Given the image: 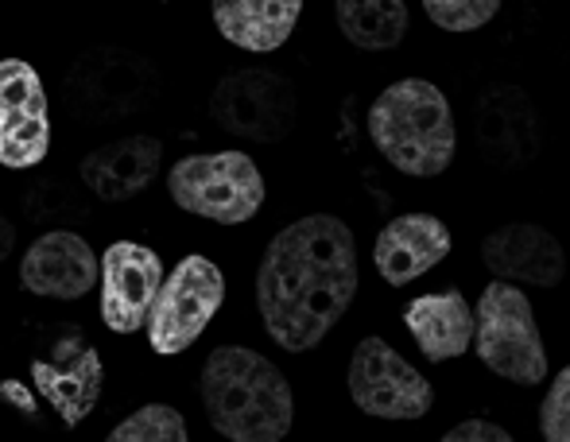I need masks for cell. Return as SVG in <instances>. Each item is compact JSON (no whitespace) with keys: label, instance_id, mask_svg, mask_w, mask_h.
I'll use <instances>...</instances> for the list:
<instances>
[{"label":"cell","instance_id":"obj_16","mask_svg":"<svg viewBox=\"0 0 570 442\" xmlns=\"http://www.w3.org/2000/svg\"><path fill=\"white\" fill-rule=\"evenodd\" d=\"M159 164H164V144L148 132H136L94 148L78 171L86 190H94L101 203H128L148 190V183L159 175Z\"/></svg>","mask_w":570,"mask_h":442},{"label":"cell","instance_id":"obj_17","mask_svg":"<svg viewBox=\"0 0 570 442\" xmlns=\"http://www.w3.org/2000/svg\"><path fill=\"white\" fill-rule=\"evenodd\" d=\"M31 384H36L39 400L47 407H55L67 428L86 423V415L98 407L101 384H106V365H101V353L82 345L67 365H55V361L36 357L31 361Z\"/></svg>","mask_w":570,"mask_h":442},{"label":"cell","instance_id":"obj_3","mask_svg":"<svg viewBox=\"0 0 570 442\" xmlns=\"http://www.w3.org/2000/svg\"><path fill=\"white\" fill-rule=\"evenodd\" d=\"M368 140L396 171L435 179L451 167L458 148L451 101L423 78L392 82L368 109Z\"/></svg>","mask_w":570,"mask_h":442},{"label":"cell","instance_id":"obj_5","mask_svg":"<svg viewBox=\"0 0 570 442\" xmlns=\"http://www.w3.org/2000/svg\"><path fill=\"white\" fill-rule=\"evenodd\" d=\"M481 365L512 384H540L548 376V350L535 326L532 299L517 284H489L478 299V334H473Z\"/></svg>","mask_w":570,"mask_h":442},{"label":"cell","instance_id":"obj_6","mask_svg":"<svg viewBox=\"0 0 570 442\" xmlns=\"http://www.w3.org/2000/svg\"><path fill=\"white\" fill-rule=\"evenodd\" d=\"M167 190L179 210L218 225H245L264 206V175L245 151L179 159L167 171Z\"/></svg>","mask_w":570,"mask_h":442},{"label":"cell","instance_id":"obj_23","mask_svg":"<svg viewBox=\"0 0 570 442\" xmlns=\"http://www.w3.org/2000/svg\"><path fill=\"white\" fill-rule=\"evenodd\" d=\"M540 431L548 442H570V365L556 376L540 404Z\"/></svg>","mask_w":570,"mask_h":442},{"label":"cell","instance_id":"obj_26","mask_svg":"<svg viewBox=\"0 0 570 442\" xmlns=\"http://www.w3.org/2000/svg\"><path fill=\"white\" fill-rule=\"evenodd\" d=\"M12 248H16V225L8 222V214L0 210V264L12 256Z\"/></svg>","mask_w":570,"mask_h":442},{"label":"cell","instance_id":"obj_18","mask_svg":"<svg viewBox=\"0 0 570 442\" xmlns=\"http://www.w3.org/2000/svg\"><path fill=\"white\" fill-rule=\"evenodd\" d=\"M404 326L407 334L420 342V350L431 361H454L473 345L478 334V311H470V299L462 292H439V295H420L404 307Z\"/></svg>","mask_w":570,"mask_h":442},{"label":"cell","instance_id":"obj_22","mask_svg":"<svg viewBox=\"0 0 570 442\" xmlns=\"http://www.w3.org/2000/svg\"><path fill=\"white\" fill-rule=\"evenodd\" d=\"M504 0H423L431 23L443 31H478L501 12Z\"/></svg>","mask_w":570,"mask_h":442},{"label":"cell","instance_id":"obj_20","mask_svg":"<svg viewBox=\"0 0 570 442\" xmlns=\"http://www.w3.org/2000/svg\"><path fill=\"white\" fill-rule=\"evenodd\" d=\"M338 31L361 51H392L407 36L404 0H334Z\"/></svg>","mask_w":570,"mask_h":442},{"label":"cell","instance_id":"obj_7","mask_svg":"<svg viewBox=\"0 0 570 442\" xmlns=\"http://www.w3.org/2000/svg\"><path fill=\"white\" fill-rule=\"evenodd\" d=\"M226 303V276L206 256H183L164 279L148 315V342L159 357L190 350Z\"/></svg>","mask_w":570,"mask_h":442},{"label":"cell","instance_id":"obj_11","mask_svg":"<svg viewBox=\"0 0 570 442\" xmlns=\"http://www.w3.org/2000/svg\"><path fill=\"white\" fill-rule=\"evenodd\" d=\"M164 279L159 253L136 240H114L101 253V323L114 334L144 331Z\"/></svg>","mask_w":570,"mask_h":442},{"label":"cell","instance_id":"obj_19","mask_svg":"<svg viewBox=\"0 0 570 442\" xmlns=\"http://www.w3.org/2000/svg\"><path fill=\"white\" fill-rule=\"evenodd\" d=\"M214 28L240 51L268 55L292 39L303 0H214Z\"/></svg>","mask_w":570,"mask_h":442},{"label":"cell","instance_id":"obj_21","mask_svg":"<svg viewBox=\"0 0 570 442\" xmlns=\"http://www.w3.org/2000/svg\"><path fill=\"white\" fill-rule=\"evenodd\" d=\"M106 442H190L187 420L167 404H144L109 431Z\"/></svg>","mask_w":570,"mask_h":442},{"label":"cell","instance_id":"obj_25","mask_svg":"<svg viewBox=\"0 0 570 442\" xmlns=\"http://www.w3.org/2000/svg\"><path fill=\"white\" fill-rule=\"evenodd\" d=\"M0 400H8V404L16 407V412L31 415L36 420L39 415V400L31 389H23V381H16V376H8V381H0Z\"/></svg>","mask_w":570,"mask_h":442},{"label":"cell","instance_id":"obj_10","mask_svg":"<svg viewBox=\"0 0 570 442\" xmlns=\"http://www.w3.org/2000/svg\"><path fill=\"white\" fill-rule=\"evenodd\" d=\"M51 151L43 78L31 62L0 59V167H39Z\"/></svg>","mask_w":570,"mask_h":442},{"label":"cell","instance_id":"obj_15","mask_svg":"<svg viewBox=\"0 0 570 442\" xmlns=\"http://www.w3.org/2000/svg\"><path fill=\"white\" fill-rule=\"evenodd\" d=\"M451 253V229L435 214H400L376 233L373 261L384 284L404 287Z\"/></svg>","mask_w":570,"mask_h":442},{"label":"cell","instance_id":"obj_2","mask_svg":"<svg viewBox=\"0 0 570 442\" xmlns=\"http://www.w3.org/2000/svg\"><path fill=\"white\" fill-rule=\"evenodd\" d=\"M203 407L229 442H279L295 420L287 376L248 345H222L203 365Z\"/></svg>","mask_w":570,"mask_h":442},{"label":"cell","instance_id":"obj_24","mask_svg":"<svg viewBox=\"0 0 570 442\" xmlns=\"http://www.w3.org/2000/svg\"><path fill=\"white\" fill-rule=\"evenodd\" d=\"M439 442H517V439L489 420H465V423H458V428L446 431Z\"/></svg>","mask_w":570,"mask_h":442},{"label":"cell","instance_id":"obj_14","mask_svg":"<svg viewBox=\"0 0 570 442\" xmlns=\"http://www.w3.org/2000/svg\"><path fill=\"white\" fill-rule=\"evenodd\" d=\"M481 261L504 284L556 287L567 276V253L548 229L532 222H512L481 240Z\"/></svg>","mask_w":570,"mask_h":442},{"label":"cell","instance_id":"obj_13","mask_svg":"<svg viewBox=\"0 0 570 442\" xmlns=\"http://www.w3.org/2000/svg\"><path fill=\"white\" fill-rule=\"evenodd\" d=\"M473 132L489 164L520 167L540 151V117L520 86H493L473 106Z\"/></svg>","mask_w":570,"mask_h":442},{"label":"cell","instance_id":"obj_12","mask_svg":"<svg viewBox=\"0 0 570 442\" xmlns=\"http://www.w3.org/2000/svg\"><path fill=\"white\" fill-rule=\"evenodd\" d=\"M20 284L43 299H82L101 287V256L75 229H51L23 253Z\"/></svg>","mask_w":570,"mask_h":442},{"label":"cell","instance_id":"obj_4","mask_svg":"<svg viewBox=\"0 0 570 442\" xmlns=\"http://www.w3.org/2000/svg\"><path fill=\"white\" fill-rule=\"evenodd\" d=\"M159 78L144 55L128 47H90L67 70L62 98L78 120H125L156 101Z\"/></svg>","mask_w":570,"mask_h":442},{"label":"cell","instance_id":"obj_9","mask_svg":"<svg viewBox=\"0 0 570 442\" xmlns=\"http://www.w3.org/2000/svg\"><path fill=\"white\" fill-rule=\"evenodd\" d=\"M299 98L295 86L276 70H237L214 86L210 117L229 136L253 144H279L292 136Z\"/></svg>","mask_w":570,"mask_h":442},{"label":"cell","instance_id":"obj_8","mask_svg":"<svg viewBox=\"0 0 570 442\" xmlns=\"http://www.w3.org/2000/svg\"><path fill=\"white\" fill-rule=\"evenodd\" d=\"M345 384L353 404L373 420H423L435 404L428 376L412 369V361L400 357L384 337H361Z\"/></svg>","mask_w":570,"mask_h":442},{"label":"cell","instance_id":"obj_1","mask_svg":"<svg viewBox=\"0 0 570 442\" xmlns=\"http://www.w3.org/2000/svg\"><path fill=\"white\" fill-rule=\"evenodd\" d=\"M357 295V240L334 214L279 229L256 272V311L272 342L307 353L338 326Z\"/></svg>","mask_w":570,"mask_h":442}]
</instances>
